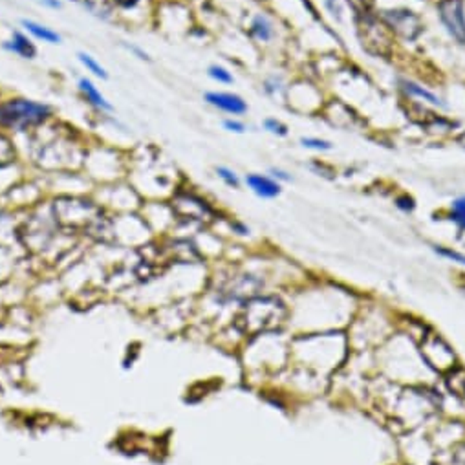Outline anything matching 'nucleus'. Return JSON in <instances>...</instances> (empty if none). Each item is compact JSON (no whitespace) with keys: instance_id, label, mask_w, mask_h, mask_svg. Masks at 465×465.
I'll return each instance as SVG.
<instances>
[{"instance_id":"nucleus-1","label":"nucleus","mask_w":465,"mask_h":465,"mask_svg":"<svg viewBox=\"0 0 465 465\" xmlns=\"http://www.w3.org/2000/svg\"><path fill=\"white\" fill-rule=\"evenodd\" d=\"M288 308L277 297H262L257 295L253 299L242 303V308L236 315V328L250 337L266 335L279 330L286 323Z\"/></svg>"},{"instance_id":"nucleus-2","label":"nucleus","mask_w":465,"mask_h":465,"mask_svg":"<svg viewBox=\"0 0 465 465\" xmlns=\"http://www.w3.org/2000/svg\"><path fill=\"white\" fill-rule=\"evenodd\" d=\"M49 107L31 99H10L0 105V123L10 128H26L40 125L49 118Z\"/></svg>"},{"instance_id":"nucleus-3","label":"nucleus","mask_w":465,"mask_h":465,"mask_svg":"<svg viewBox=\"0 0 465 465\" xmlns=\"http://www.w3.org/2000/svg\"><path fill=\"white\" fill-rule=\"evenodd\" d=\"M421 359L427 363V367L441 374H449L456 368V353L452 348L436 333H429L423 337L420 344Z\"/></svg>"},{"instance_id":"nucleus-4","label":"nucleus","mask_w":465,"mask_h":465,"mask_svg":"<svg viewBox=\"0 0 465 465\" xmlns=\"http://www.w3.org/2000/svg\"><path fill=\"white\" fill-rule=\"evenodd\" d=\"M438 19L450 39L465 46V2L464 0H440L436 4Z\"/></svg>"},{"instance_id":"nucleus-5","label":"nucleus","mask_w":465,"mask_h":465,"mask_svg":"<svg viewBox=\"0 0 465 465\" xmlns=\"http://www.w3.org/2000/svg\"><path fill=\"white\" fill-rule=\"evenodd\" d=\"M385 22L392 31H396L397 35H402L405 39H416L421 33V22L420 17L414 15V11L409 10H390L385 11Z\"/></svg>"},{"instance_id":"nucleus-6","label":"nucleus","mask_w":465,"mask_h":465,"mask_svg":"<svg viewBox=\"0 0 465 465\" xmlns=\"http://www.w3.org/2000/svg\"><path fill=\"white\" fill-rule=\"evenodd\" d=\"M260 282L250 275H242L241 279L233 280L229 284L222 288L220 297L224 303H229V300H236V303H245V300L253 299L259 295Z\"/></svg>"},{"instance_id":"nucleus-7","label":"nucleus","mask_w":465,"mask_h":465,"mask_svg":"<svg viewBox=\"0 0 465 465\" xmlns=\"http://www.w3.org/2000/svg\"><path fill=\"white\" fill-rule=\"evenodd\" d=\"M207 105L215 107L220 112L229 114L231 118L235 116H244L247 112V103L244 98H241L238 93L233 92H207L206 93Z\"/></svg>"},{"instance_id":"nucleus-8","label":"nucleus","mask_w":465,"mask_h":465,"mask_svg":"<svg viewBox=\"0 0 465 465\" xmlns=\"http://www.w3.org/2000/svg\"><path fill=\"white\" fill-rule=\"evenodd\" d=\"M399 89L405 93L406 98L412 99H420L421 103L431 105L434 108H447V103L443 101V98H440L438 93H434L432 90L425 89L423 84L412 81V79H402L399 81Z\"/></svg>"},{"instance_id":"nucleus-9","label":"nucleus","mask_w":465,"mask_h":465,"mask_svg":"<svg viewBox=\"0 0 465 465\" xmlns=\"http://www.w3.org/2000/svg\"><path fill=\"white\" fill-rule=\"evenodd\" d=\"M245 183L250 187L251 191L255 192L259 198H264V200H271V198H277L282 191V187L277 180H273L271 176H266V174H247L245 176Z\"/></svg>"},{"instance_id":"nucleus-10","label":"nucleus","mask_w":465,"mask_h":465,"mask_svg":"<svg viewBox=\"0 0 465 465\" xmlns=\"http://www.w3.org/2000/svg\"><path fill=\"white\" fill-rule=\"evenodd\" d=\"M250 35L251 39H255L257 43H262V45L271 43L275 39V35H277L273 20L268 15H264V13H257L250 22Z\"/></svg>"},{"instance_id":"nucleus-11","label":"nucleus","mask_w":465,"mask_h":465,"mask_svg":"<svg viewBox=\"0 0 465 465\" xmlns=\"http://www.w3.org/2000/svg\"><path fill=\"white\" fill-rule=\"evenodd\" d=\"M79 90L83 93V98L86 99V103L92 105L93 108H98L101 112H110V110H112V105L108 103L107 98L99 92L98 86H96L90 79L86 77L79 79Z\"/></svg>"},{"instance_id":"nucleus-12","label":"nucleus","mask_w":465,"mask_h":465,"mask_svg":"<svg viewBox=\"0 0 465 465\" xmlns=\"http://www.w3.org/2000/svg\"><path fill=\"white\" fill-rule=\"evenodd\" d=\"M4 48L10 49L11 54L24 57V59H33L35 55H37V48H35L33 43L24 33H20V31H13L11 39L4 43Z\"/></svg>"},{"instance_id":"nucleus-13","label":"nucleus","mask_w":465,"mask_h":465,"mask_svg":"<svg viewBox=\"0 0 465 465\" xmlns=\"http://www.w3.org/2000/svg\"><path fill=\"white\" fill-rule=\"evenodd\" d=\"M22 26L33 35L35 39L43 40V43H49V45H59L61 43V35L57 33V31L52 30V28H48V26L39 24V22H35V20H26V19L22 20Z\"/></svg>"},{"instance_id":"nucleus-14","label":"nucleus","mask_w":465,"mask_h":465,"mask_svg":"<svg viewBox=\"0 0 465 465\" xmlns=\"http://www.w3.org/2000/svg\"><path fill=\"white\" fill-rule=\"evenodd\" d=\"M72 2L79 4L99 19H110L112 17V2L110 0H72Z\"/></svg>"},{"instance_id":"nucleus-15","label":"nucleus","mask_w":465,"mask_h":465,"mask_svg":"<svg viewBox=\"0 0 465 465\" xmlns=\"http://www.w3.org/2000/svg\"><path fill=\"white\" fill-rule=\"evenodd\" d=\"M449 220L455 224L458 233H465V195L456 196L449 206Z\"/></svg>"},{"instance_id":"nucleus-16","label":"nucleus","mask_w":465,"mask_h":465,"mask_svg":"<svg viewBox=\"0 0 465 465\" xmlns=\"http://www.w3.org/2000/svg\"><path fill=\"white\" fill-rule=\"evenodd\" d=\"M300 145H303L304 148H308V151H315V152H328L333 148L332 142L324 139V137H317V136L300 137Z\"/></svg>"},{"instance_id":"nucleus-17","label":"nucleus","mask_w":465,"mask_h":465,"mask_svg":"<svg viewBox=\"0 0 465 465\" xmlns=\"http://www.w3.org/2000/svg\"><path fill=\"white\" fill-rule=\"evenodd\" d=\"M207 75H209L213 81L220 84H233L235 83V77L231 74L229 70L222 66V64H211L209 68H207Z\"/></svg>"},{"instance_id":"nucleus-18","label":"nucleus","mask_w":465,"mask_h":465,"mask_svg":"<svg viewBox=\"0 0 465 465\" xmlns=\"http://www.w3.org/2000/svg\"><path fill=\"white\" fill-rule=\"evenodd\" d=\"M77 57H79V61H81V64H83L84 68L89 70V72H92V74L96 75V77H101V79H107L108 77L107 70H105L103 66H101V64L98 63V61L93 59V57L90 54H84V52H79Z\"/></svg>"},{"instance_id":"nucleus-19","label":"nucleus","mask_w":465,"mask_h":465,"mask_svg":"<svg viewBox=\"0 0 465 465\" xmlns=\"http://www.w3.org/2000/svg\"><path fill=\"white\" fill-rule=\"evenodd\" d=\"M434 253L436 255H440L441 259L450 260V262L460 264L465 268V253H460V251L452 250V247H445V245H434Z\"/></svg>"},{"instance_id":"nucleus-20","label":"nucleus","mask_w":465,"mask_h":465,"mask_svg":"<svg viewBox=\"0 0 465 465\" xmlns=\"http://www.w3.org/2000/svg\"><path fill=\"white\" fill-rule=\"evenodd\" d=\"M216 174H218V178L224 181L225 185L231 187V189H238V187H241V178H238V174H236L233 169H229V167H216Z\"/></svg>"},{"instance_id":"nucleus-21","label":"nucleus","mask_w":465,"mask_h":465,"mask_svg":"<svg viewBox=\"0 0 465 465\" xmlns=\"http://www.w3.org/2000/svg\"><path fill=\"white\" fill-rule=\"evenodd\" d=\"M262 127H264L266 132L273 134V136H277V137L288 136V125H286V123H282L280 119H277V118L264 119Z\"/></svg>"},{"instance_id":"nucleus-22","label":"nucleus","mask_w":465,"mask_h":465,"mask_svg":"<svg viewBox=\"0 0 465 465\" xmlns=\"http://www.w3.org/2000/svg\"><path fill=\"white\" fill-rule=\"evenodd\" d=\"M224 128H225V130H229V132H233V134H244L245 130H247L245 123L241 121V119H236V118L225 119Z\"/></svg>"},{"instance_id":"nucleus-23","label":"nucleus","mask_w":465,"mask_h":465,"mask_svg":"<svg viewBox=\"0 0 465 465\" xmlns=\"http://www.w3.org/2000/svg\"><path fill=\"white\" fill-rule=\"evenodd\" d=\"M396 207H399V209L405 211V213H411V211H414V207H416V201H414L412 196L402 195L396 198Z\"/></svg>"},{"instance_id":"nucleus-24","label":"nucleus","mask_w":465,"mask_h":465,"mask_svg":"<svg viewBox=\"0 0 465 465\" xmlns=\"http://www.w3.org/2000/svg\"><path fill=\"white\" fill-rule=\"evenodd\" d=\"M280 89H282V86H280V81L277 77L268 79V81H266V83H264V90L268 93H270V96H275V93H279Z\"/></svg>"},{"instance_id":"nucleus-25","label":"nucleus","mask_w":465,"mask_h":465,"mask_svg":"<svg viewBox=\"0 0 465 465\" xmlns=\"http://www.w3.org/2000/svg\"><path fill=\"white\" fill-rule=\"evenodd\" d=\"M270 172H271L270 176L273 178V180L279 181V183H282V181H291V176H289V172L282 171V169H277V167H275V169H271Z\"/></svg>"},{"instance_id":"nucleus-26","label":"nucleus","mask_w":465,"mask_h":465,"mask_svg":"<svg viewBox=\"0 0 465 465\" xmlns=\"http://www.w3.org/2000/svg\"><path fill=\"white\" fill-rule=\"evenodd\" d=\"M114 4H118L119 8H125V10H130V8H134V6L139 2V0H112Z\"/></svg>"},{"instance_id":"nucleus-27","label":"nucleus","mask_w":465,"mask_h":465,"mask_svg":"<svg viewBox=\"0 0 465 465\" xmlns=\"http://www.w3.org/2000/svg\"><path fill=\"white\" fill-rule=\"evenodd\" d=\"M130 52H132V54H136L137 55V59H143V61H148V55H147V52H143L142 48H137V46H130Z\"/></svg>"},{"instance_id":"nucleus-28","label":"nucleus","mask_w":465,"mask_h":465,"mask_svg":"<svg viewBox=\"0 0 465 465\" xmlns=\"http://www.w3.org/2000/svg\"><path fill=\"white\" fill-rule=\"evenodd\" d=\"M43 2H45L46 6H49V8H55V10H57V8H61L59 0H43Z\"/></svg>"},{"instance_id":"nucleus-29","label":"nucleus","mask_w":465,"mask_h":465,"mask_svg":"<svg viewBox=\"0 0 465 465\" xmlns=\"http://www.w3.org/2000/svg\"><path fill=\"white\" fill-rule=\"evenodd\" d=\"M458 143H460V147H462V148H465V132L462 134L460 137H458Z\"/></svg>"},{"instance_id":"nucleus-30","label":"nucleus","mask_w":465,"mask_h":465,"mask_svg":"<svg viewBox=\"0 0 465 465\" xmlns=\"http://www.w3.org/2000/svg\"><path fill=\"white\" fill-rule=\"evenodd\" d=\"M255 2H268V0H255Z\"/></svg>"}]
</instances>
